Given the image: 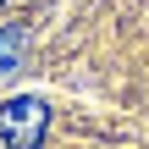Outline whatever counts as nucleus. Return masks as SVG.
Instances as JSON below:
<instances>
[{
  "label": "nucleus",
  "mask_w": 149,
  "mask_h": 149,
  "mask_svg": "<svg viewBox=\"0 0 149 149\" xmlns=\"http://www.w3.org/2000/svg\"><path fill=\"white\" fill-rule=\"evenodd\" d=\"M50 138V105L33 94H17L0 105V144L6 149H44Z\"/></svg>",
  "instance_id": "1"
},
{
  "label": "nucleus",
  "mask_w": 149,
  "mask_h": 149,
  "mask_svg": "<svg viewBox=\"0 0 149 149\" xmlns=\"http://www.w3.org/2000/svg\"><path fill=\"white\" fill-rule=\"evenodd\" d=\"M17 66H22V28L6 22L0 28V72H17Z\"/></svg>",
  "instance_id": "2"
}]
</instances>
